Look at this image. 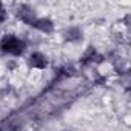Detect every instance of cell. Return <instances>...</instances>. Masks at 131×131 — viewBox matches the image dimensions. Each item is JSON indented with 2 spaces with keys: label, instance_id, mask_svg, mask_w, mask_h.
I'll return each instance as SVG.
<instances>
[{
  "label": "cell",
  "instance_id": "1",
  "mask_svg": "<svg viewBox=\"0 0 131 131\" xmlns=\"http://www.w3.org/2000/svg\"><path fill=\"white\" fill-rule=\"evenodd\" d=\"M0 49L6 54H11V56H20L25 51V42L22 39L9 34L0 40Z\"/></svg>",
  "mask_w": 131,
  "mask_h": 131
},
{
  "label": "cell",
  "instance_id": "4",
  "mask_svg": "<svg viewBox=\"0 0 131 131\" xmlns=\"http://www.w3.org/2000/svg\"><path fill=\"white\" fill-rule=\"evenodd\" d=\"M32 26H34L36 29L45 32V34H51V32L54 31V23H52L49 19H46V17H37V20L34 22Z\"/></svg>",
  "mask_w": 131,
  "mask_h": 131
},
{
  "label": "cell",
  "instance_id": "6",
  "mask_svg": "<svg viewBox=\"0 0 131 131\" xmlns=\"http://www.w3.org/2000/svg\"><path fill=\"white\" fill-rule=\"evenodd\" d=\"M80 36H82V32H80L79 28H70L67 32H65V37H67L68 40H77Z\"/></svg>",
  "mask_w": 131,
  "mask_h": 131
},
{
  "label": "cell",
  "instance_id": "3",
  "mask_svg": "<svg viewBox=\"0 0 131 131\" xmlns=\"http://www.w3.org/2000/svg\"><path fill=\"white\" fill-rule=\"evenodd\" d=\"M28 63L31 65L32 68H36V70H43V68H46L48 67V59H46V56L45 54H42V52H32L31 56H29V59H28Z\"/></svg>",
  "mask_w": 131,
  "mask_h": 131
},
{
  "label": "cell",
  "instance_id": "7",
  "mask_svg": "<svg viewBox=\"0 0 131 131\" xmlns=\"http://www.w3.org/2000/svg\"><path fill=\"white\" fill-rule=\"evenodd\" d=\"M6 17H8V13H6L5 6L0 3V23H3V22L6 20Z\"/></svg>",
  "mask_w": 131,
  "mask_h": 131
},
{
  "label": "cell",
  "instance_id": "5",
  "mask_svg": "<svg viewBox=\"0 0 131 131\" xmlns=\"http://www.w3.org/2000/svg\"><path fill=\"white\" fill-rule=\"evenodd\" d=\"M82 60H83V63H94V62H102L103 57H102L94 48H88V51L83 54Z\"/></svg>",
  "mask_w": 131,
  "mask_h": 131
},
{
  "label": "cell",
  "instance_id": "2",
  "mask_svg": "<svg viewBox=\"0 0 131 131\" xmlns=\"http://www.w3.org/2000/svg\"><path fill=\"white\" fill-rule=\"evenodd\" d=\"M17 17H19L23 23L31 25V26H32L34 22L37 20V16H36L34 9L29 8V6H26V5H22V6L19 8V11H17Z\"/></svg>",
  "mask_w": 131,
  "mask_h": 131
}]
</instances>
